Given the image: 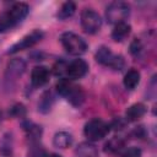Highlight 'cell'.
I'll use <instances>...</instances> for the list:
<instances>
[{"label":"cell","mask_w":157,"mask_h":157,"mask_svg":"<svg viewBox=\"0 0 157 157\" xmlns=\"http://www.w3.org/2000/svg\"><path fill=\"white\" fill-rule=\"evenodd\" d=\"M131 32V26L125 21V22H120L114 25L113 31H112V38L115 42H123L124 39L128 38V36Z\"/></svg>","instance_id":"obj_11"},{"label":"cell","mask_w":157,"mask_h":157,"mask_svg":"<svg viewBox=\"0 0 157 157\" xmlns=\"http://www.w3.org/2000/svg\"><path fill=\"white\" fill-rule=\"evenodd\" d=\"M77 153L81 157H96L97 156V150L91 144H81L80 147L77 148Z\"/></svg>","instance_id":"obj_21"},{"label":"cell","mask_w":157,"mask_h":157,"mask_svg":"<svg viewBox=\"0 0 157 157\" xmlns=\"http://www.w3.org/2000/svg\"><path fill=\"white\" fill-rule=\"evenodd\" d=\"M81 27L86 33L94 34L102 27V18L93 9L86 7L81 12Z\"/></svg>","instance_id":"obj_6"},{"label":"cell","mask_w":157,"mask_h":157,"mask_svg":"<svg viewBox=\"0 0 157 157\" xmlns=\"http://www.w3.org/2000/svg\"><path fill=\"white\" fill-rule=\"evenodd\" d=\"M23 129H25V131L27 132V135L31 136L32 139H37V137H39L40 134H42L40 126L33 124L32 121H26V123H23Z\"/></svg>","instance_id":"obj_20"},{"label":"cell","mask_w":157,"mask_h":157,"mask_svg":"<svg viewBox=\"0 0 157 157\" xmlns=\"http://www.w3.org/2000/svg\"><path fill=\"white\" fill-rule=\"evenodd\" d=\"M109 130H110V125L99 118H93L88 120L83 126L85 136L87 137L88 141H92V142L99 141L103 137H105Z\"/></svg>","instance_id":"obj_3"},{"label":"cell","mask_w":157,"mask_h":157,"mask_svg":"<svg viewBox=\"0 0 157 157\" xmlns=\"http://www.w3.org/2000/svg\"><path fill=\"white\" fill-rule=\"evenodd\" d=\"M60 43L63 48L71 55L78 56L86 53L88 45L86 40L74 32H64L60 36Z\"/></svg>","instance_id":"obj_2"},{"label":"cell","mask_w":157,"mask_h":157,"mask_svg":"<svg viewBox=\"0 0 157 157\" xmlns=\"http://www.w3.org/2000/svg\"><path fill=\"white\" fill-rule=\"evenodd\" d=\"M72 135L66 131H59L53 137V145L58 148H67L72 145Z\"/></svg>","instance_id":"obj_14"},{"label":"cell","mask_w":157,"mask_h":157,"mask_svg":"<svg viewBox=\"0 0 157 157\" xmlns=\"http://www.w3.org/2000/svg\"><path fill=\"white\" fill-rule=\"evenodd\" d=\"M25 69H26V63L21 58H15L7 64L6 72H5V78L7 81H13L23 74Z\"/></svg>","instance_id":"obj_10"},{"label":"cell","mask_w":157,"mask_h":157,"mask_svg":"<svg viewBox=\"0 0 157 157\" xmlns=\"http://www.w3.org/2000/svg\"><path fill=\"white\" fill-rule=\"evenodd\" d=\"M50 77V70L47 66L37 65L31 71V83L33 87H42L48 83Z\"/></svg>","instance_id":"obj_9"},{"label":"cell","mask_w":157,"mask_h":157,"mask_svg":"<svg viewBox=\"0 0 157 157\" xmlns=\"http://www.w3.org/2000/svg\"><path fill=\"white\" fill-rule=\"evenodd\" d=\"M10 114L15 118H23L26 115V108L22 103H16L10 108Z\"/></svg>","instance_id":"obj_23"},{"label":"cell","mask_w":157,"mask_h":157,"mask_svg":"<svg viewBox=\"0 0 157 157\" xmlns=\"http://www.w3.org/2000/svg\"><path fill=\"white\" fill-rule=\"evenodd\" d=\"M43 37H44V33L40 29H33L31 33L26 34L18 42H16L15 44H12L9 48V50H7V54H15V53H18L21 50L29 49L33 45H36L37 43H39L43 39Z\"/></svg>","instance_id":"obj_7"},{"label":"cell","mask_w":157,"mask_h":157,"mask_svg":"<svg viewBox=\"0 0 157 157\" xmlns=\"http://www.w3.org/2000/svg\"><path fill=\"white\" fill-rule=\"evenodd\" d=\"M121 157H142V152L139 147H130L123 152Z\"/></svg>","instance_id":"obj_25"},{"label":"cell","mask_w":157,"mask_h":157,"mask_svg":"<svg viewBox=\"0 0 157 157\" xmlns=\"http://www.w3.org/2000/svg\"><path fill=\"white\" fill-rule=\"evenodd\" d=\"M53 103H54V97H53V94H52L50 92H45V93L42 96L39 103H38V110L42 112V113H48V112L50 110Z\"/></svg>","instance_id":"obj_18"},{"label":"cell","mask_w":157,"mask_h":157,"mask_svg":"<svg viewBox=\"0 0 157 157\" xmlns=\"http://www.w3.org/2000/svg\"><path fill=\"white\" fill-rule=\"evenodd\" d=\"M75 11H76V5H75V2H74V1H65V2L60 6V9H59L56 16H58L59 20H66V18L71 17V16L75 13Z\"/></svg>","instance_id":"obj_16"},{"label":"cell","mask_w":157,"mask_h":157,"mask_svg":"<svg viewBox=\"0 0 157 157\" xmlns=\"http://www.w3.org/2000/svg\"><path fill=\"white\" fill-rule=\"evenodd\" d=\"M124 147V141L120 137H113L105 144V151L109 153H119Z\"/></svg>","instance_id":"obj_19"},{"label":"cell","mask_w":157,"mask_h":157,"mask_svg":"<svg viewBox=\"0 0 157 157\" xmlns=\"http://www.w3.org/2000/svg\"><path fill=\"white\" fill-rule=\"evenodd\" d=\"M96 61L99 63L101 65H104L107 67H110L113 70L120 71L124 69L125 66V60L121 55L119 54H114L110 48L108 47H101L97 52H96Z\"/></svg>","instance_id":"obj_4"},{"label":"cell","mask_w":157,"mask_h":157,"mask_svg":"<svg viewBox=\"0 0 157 157\" xmlns=\"http://www.w3.org/2000/svg\"><path fill=\"white\" fill-rule=\"evenodd\" d=\"M0 123H1V112H0Z\"/></svg>","instance_id":"obj_27"},{"label":"cell","mask_w":157,"mask_h":157,"mask_svg":"<svg viewBox=\"0 0 157 157\" xmlns=\"http://www.w3.org/2000/svg\"><path fill=\"white\" fill-rule=\"evenodd\" d=\"M88 72V64L83 59H74L66 64L65 77L69 80H78Z\"/></svg>","instance_id":"obj_8"},{"label":"cell","mask_w":157,"mask_h":157,"mask_svg":"<svg viewBox=\"0 0 157 157\" xmlns=\"http://www.w3.org/2000/svg\"><path fill=\"white\" fill-rule=\"evenodd\" d=\"M10 134H6L4 135L2 140L0 141V151L4 153V155H9L11 153V150H12V139H10Z\"/></svg>","instance_id":"obj_22"},{"label":"cell","mask_w":157,"mask_h":157,"mask_svg":"<svg viewBox=\"0 0 157 157\" xmlns=\"http://www.w3.org/2000/svg\"><path fill=\"white\" fill-rule=\"evenodd\" d=\"M140 78H141V75L136 69L128 70L126 74L124 75V78H123L124 87L126 90H134L140 83Z\"/></svg>","instance_id":"obj_13"},{"label":"cell","mask_w":157,"mask_h":157,"mask_svg":"<svg viewBox=\"0 0 157 157\" xmlns=\"http://www.w3.org/2000/svg\"><path fill=\"white\" fill-rule=\"evenodd\" d=\"M146 114V107L142 103H135L131 104L126 112H125V119L128 121H137L139 119H141L144 115Z\"/></svg>","instance_id":"obj_12"},{"label":"cell","mask_w":157,"mask_h":157,"mask_svg":"<svg viewBox=\"0 0 157 157\" xmlns=\"http://www.w3.org/2000/svg\"><path fill=\"white\" fill-rule=\"evenodd\" d=\"M74 83L71 82V80H69L67 77H60L59 81L56 82V86H55V90L56 92L63 96V97H66L67 93L70 92V90L72 88Z\"/></svg>","instance_id":"obj_17"},{"label":"cell","mask_w":157,"mask_h":157,"mask_svg":"<svg viewBox=\"0 0 157 157\" xmlns=\"http://www.w3.org/2000/svg\"><path fill=\"white\" fill-rule=\"evenodd\" d=\"M47 157H63V156H60V155H58V153H50V155H48Z\"/></svg>","instance_id":"obj_26"},{"label":"cell","mask_w":157,"mask_h":157,"mask_svg":"<svg viewBox=\"0 0 157 157\" xmlns=\"http://www.w3.org/2000/svg\"><path fill=\"white\" fill-rule=\"evenodd\" d=\"M29 6L26 2H15L0 13V33H5L20 25L28 15Z\"/></svg>","instance_id":"obj_1"},{"label":"cell","mask_w":157,"mask_h":157,"mask_svg":"<svg viewBox=\"0 0 157 157\" xmlns=\"http://www.w3.org/2000/svg\"><path fill=\"white\" fill-rule=\"evenodd\" d=\"M141 50H142V43L140 42V39L135 38V39L130 43V53H131L134 56H136V55H139V54L141 53Z\"/></svg>","instance_id":"obj_24"},{"label":"cell","mask_w":157,"mask_h":157,"mask_svg":"<svg viewBox=\"0 0 157 157\" xmlns=\"http://www.w3.org/2000/svg\"><path fill=\"white\" fill-rule=\"evenodd\" d=\"M67 98V101H70V103L75 107H80L82 104V102L85 101V92L80 86L74 85L72 88L70 90V92L67 93V96L65 97Z\"/></svg>","instance_id":"obj_15"},{"label":"cell","mask_w":157,"mask_h":157,"mask_svg":"<svg viewBox=\"0 0 157 157\" xmlns=\"http://www.w3.org/2000/svg\"><path fill=\"white\" fill-rule=\"evenodd\" d=\"M129 16H130V6L124 1L110 2L105 9V20L110 25L125 22V20Z\"/></svg>","instance_id":"obj_5"}]
</instances>
